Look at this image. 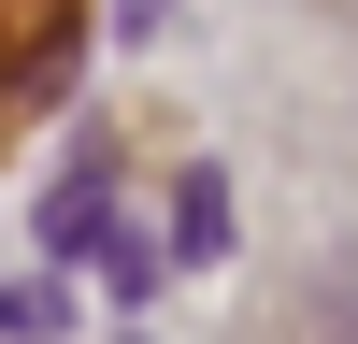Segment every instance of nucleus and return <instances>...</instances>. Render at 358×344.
Wrapping results in <instances>:
<instances>
[{"instance_id": "obj_1", "label": "nucleus", "mask_w": 358, "mask_h": 344, "mask_svg": "<svg viewBox=\"0 0 358 344\" xmlns=\"http://www.w3.org/2000/svg\"><path fill=\"white\" fill-rule=\"evenodd\" d=\"M72 43H86V0H0V115L57 101L72 86Z\"/></svg>"}, {"instance_id": "obj_2", "label": "nucleus", "mask_w": 358, "mask_h": 344, "mask_svg": "<svg viewBox=\"0 0 358 344\" xmlns=\"http://www.w3.org/2000/svg\"><path fill=\"white\" fill-rule=\"evenodd\" d=\"M86 244H115V158L101 143H72V172L43 201V258H86Z\"/></svg>"}, {"instance_id": "obj_3", "label": "nucleus", "mask_w": 358, "mask_h": 344, "mask_svg": "<svg viewBox=\"0 0 358 344\" xmlns=\"http://www.w3.org/2000/svg\"><path fill=\"white\" fill-rule=\"evenodd\" d=\"M229 244V172H187L172 187V258H215Z\"/></svg>"}, {"instance_id": "obj_4", "label": "nucleus", "mask_w": 358, "mask_h": 344, "mask_svg": "<svg viewBox=\"0 0 358 344\" xmlns=\"http://www.w3.org/2000/svg\"><path fill=\"white\" fill-rule=\"evenodd\" d=\"M0 330H15V344H57V330H72V287H57V258H43L29 287H0Z\"/></svg>"}]
</instances>
